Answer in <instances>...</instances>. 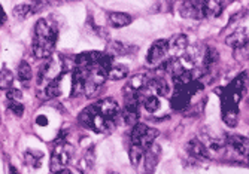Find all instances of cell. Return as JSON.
<instances>
[{"instance_id":"25","label":"cell","mask_w":249,"mask_h":174,"mask_svg":"<svg viewBox=\"0 0 249 174\" xmlns=\"http://www.w3.org/2000/svg\"><path fill=\"white\" fill-rule=\"evenodd\" d=\"M151 83H152V88H154V91L158 94V95H164V97H167L169 94H170V85L167 83V80L166 79H155V80H151Z\"/></svg>"},{"instance_id":"4","label":"cell","mask_w":249,"mask_h":174,"mask_svg":"<svg viewBox=\"0 0 249 174\" xmlns=\"http://www.w3.org/2000/svg\"><path fill=\"white\" fill-rule=\"evenodd\" d=\"M57 36H35L33 39V54L39 60H48L53 55Z\"/></svg>"},{"instance_id":"28","label":"cell","mask_w":249,"mask_h":174,"mask_svg":"<svg viewBox=\"0 0 249 174\" xmlns=\"http://www.w3.org/2000/svg\"><path fill=\"white\" fill-rule=\"evenodd\" d=\"M42 157H43V154H42V152H37V150H29V152H26V161L29 164H32L35 168H37L40 165Z\"/></svg>"},{"instance_id":"35","label":"cell","mask_w":249,"mask_h":174,"mask_svg":"<svg viewBox=\"0 0 249 174\" xmlns=\"http://www.w3.org/2000/svg\"><path fill=\"white\" fill-rule=\"evenodd\" d=\"M57 174H72V173H71L69 170H66V168H64V170H61V171H58Z\"/></svg>"},{"instance_id":"2","label":"cell","mask_w":249,"mask_h":174,"mask_svg":"<svg viewBox=\"0 0 249 174\" xmlns=\"http://www.w3.org/2000/svg\"><path fill=\"white\" fill-rule=\"evenodd\" d=\"M63 72V61L60 58H50L43 64L39 75H37V83H51L61 78Z\"/></svg>"},{"instance_id":"27","label":"cell","mask_w":249,"mask_h":174,"mask_svg":"<svg viewBox=\"0 0 249 174\" xmlns=\"http://www.w3.org/2000/svg\"><path fill=\"white\" fill-rule=\"evenodd\" d=\"M143 107L148 113H154L160 109V100H158V97H155V95H148L143 100Z\"/></svg>"},{"instance_id":"3","label":"cell","mask_w":249,"mask_h":174,"mask_svg":"<svg viewBox=\"0 0 249 174\" xmlns=\"http://www.w3.org/2000/svg\"><path fill=\"white\" fill-rule=\"evenodd\" d=\"M67 142L66 139H57L55 140V147H54V154L51 155V162H50V168L51 171H54L55 174L61 170H64V167L67 165L71 159V150L66 149Z\"/></svg>"},{"instance_id":"6","label":"cell","mask_w":249,"mask_h":174,"mask_svg":"<svg viewBox=\"0 0 249 174\" xmlns=\"http://www.w3.org/2000/svg\"><path fill=\"white\" fill-rule=\"evenodd\" d=\"M160 152H161L160 146L155 144V143L145 152L143 162H142L139 174H152L154 173L158 161H160Z\"/></svg>"},{"instance_id":"38","label":"cell","mask_w":249,"mask_h":174,"mask_svg":"<svg viewBox=\"0 0 249 174\" xmlns=\"http://www.w3.org/2000/svg\"><path fill=\"white\" fill-rule=\"evenodd\" d=\"M246 159H248V162H249V157H248V158H246Z\"/></svg>"},{"instance_id":"26","label":"cell","mask_w":249,"mask_h":174,"mask_svg":"<svg viewBox=\"0 0 249 174\" xmlns=\"http://www.w3.org/2000/svg\"><path fill=\"white\" fill-rule=\"evenodd\" d=\"M146 83H149L148 80V76L143 75V73H139V75H134V78H131L130 80V86L134 90V91H141L142 88H145Z\"/></svg>"},{"instance_id":"19","label":"cell","mask_w":249,"mask_h":174,"mask_svg":"<svg viewBox=\"0 0 249 174\" xmlns=\"http://www.w3.org/2000/svg\"><path fill=\"white\" fill-rule=\"evenodd\" d=\"M224 11V3L216 2V0H208V2H203V15L205 18L208 16H218Z\"/></svg>"},{"instance_id":"1","label":"cell","mask_w":249,"mask_h":174,"mask_svg":"<svg viewBox=\"0 0 249 174\" xmlns=\"http://www.w3.org/2000/svg\"><path fill=\"white\" fill-rule=\"evenodd\" d=\"M158 131L154 128H149L143 124H138L134 125L131 129V143L142 146L143 149H149L154 144V140L157 139Z\"/></svg>"},{"instance_id":"31","label":"cell","mask_w":249,"mask_h":174,"mask_svg":"<svg viewBox=\"0 0 249 174\" xmlns=\"http://www.w3.org/2000/svg\"><path fill=\"white\" fill-rule=\"evenodd\" d=\"M8 109H9V111H11L17 118L22 116V113H24V106H22L19 101H9Z\"/></svg>"},{"instance_id":"29","label":"cell","mask_w":249,"mask_h":174,"mask_svg":"<svg viewBox=\"0 0 249 174\" xmlns=\"http://www.w3.org/2000/svg\"><path fill=\"white\" fill-rule=\"evenodd\" d=\"M45 94L50 98H54V97H58L61 94V90H60V79L51 82L47 85V88H45Z\"/></svg>"},{"instance_id":"21","label":"cell","mask_w":249,"mask_h":174,"mask_svg":"<svg viewBox=\"0 0 249 174\" xmlns=\"http://www.w3.org/2000/svg\"><path fill=\"white\" fill-rule=\"evenodd\" d=\"M107 49H109V54L114 55V57L115 55H127V54L136 51V48L128 47V45H125V43H121V42H110Z\"/></svg>"},{"instance_id":"7","label":"cell","mask_w":249,"mask_h":174,"mask_svg":"<svg viewBox=\"0 0 249 174\" xmlns=\"http://www.w3.org/2000/svg\"><path fill=\"white\" fill-rule=\"evenodd\" d=\"M96 107H97V112L102 116H105V118H107L110 121H114V122L121 115L120 113V106H118V103L114 98H103V100H100L96 104Z\"/></svg>"},{"instance_id":"16","label":"cell","mask_w":249,"mask_h":174,"mask_svg":"<svg viewBox=\"0 0 249 174\" xmlns=\"http://www.w3.org/2000/svg\"><path fill=\"white\" fill-rule=\"evenodd\" d=\"M40 6H43V3H21L14 8V15L19 19H24L32 16L35 12H37Z\"/></svg>"},{"instance_id":"12","label":"cell","mask_w":249,"mask_h":174,"mask_svg":"<svg viewBox=\"0 0 249 174\" xmlns=\"http://www.w3.org/2000/svg\"><path fill=\"white\" fill-rule=\"evenodd\" d=\"M102 52H97V51H88V52H82L79 55H76L75 58V64L76 67H93L96 64H99L100 58H102Z\"/></svg>"},{"instance_id":"32","label":"cell","mask_w":249,"mask_h":174,"mask_svg":"<svg viewBox=\"0 0 249 174\" xmlns=\"http://www.w3.org/2000/svg\"><path fill=\"white\" fill-rule=\"evenodd\" d=\"M8 98L11 100V101H18L19 98H21V91L19 90H9L8 91Z\"/></svg>"},{"instance_id":"22","label":"cell","mask_w":249,"mask_h":174,"mask_svg":"<svg viewBox=\"0 0 249 174\" xmlns=\"http://www.w3.org/2000/svg\"><path fill=\"white\" fill-rule=\"evenodd\" d=\"M32 76H33V72H32L30 64L27 61H21L18 66V70H17V78L24 85H27L30 82Z\"/></svg>"},{"instance_id":"24","label":"cell","mask_w":249,"mask_h":174,"mask_svg":"<svg viewBox=\"0 0 249 174\" xmlns=\"http://www.w3.org/2000/svg\"><path fill=\"white\" fill-rule=\"evenodd\" d=\"M127 75H128L127 66H123V64H117V66H114V67L109 70L107 78L110 80H123L124 78H127Z\"/></svg>"},{"instance_id":"10","label":"cell","mask_w":249,"mask_h":174,"mask_svg":"<svg viewBox=\"0 0 249 174\" xmlns=\"http://www.w3.org/2000/svg\"><path fill=\"white\" fill-rule=\"evenodd\" d=\"M187 152H188V155H191L194 159H201V161H205V159H209L211 155H209V149L206 147V144L203 143L201 140L198 139H191L187 146H185Z\"/></svg>"},{"instance_id":"23","label":"cell","mask_w":249,"mask_h":174,"mask_svg":"<svg viewBox=\"0 0 249 174\" xmlns=\"http://www.w3.org/2000/svg\"><path fill=\"white\" fill-rule=\"evenodd\" d=\"M145 152H146V149H143L142 146L133 144V146L130 147V152H128L130 162H131L133 165L141 164V161H142V159H143V157H145Z\"/></svg>"},{"instance_id":"9","label":"cell","mask_w":249,"mask_h":174,"mask_svg":"<svg viewBox=\"0 0 249 174\" xmlns=\"http://www.w3.org/2000/svg\"><path fill=\"white\" fill-rule=\"evenodd\" d=\"M179 12L184 18H193V19L205 18V15H203V2H198V0H187V2L180 5Z\"/></svg>"},{"instance_id":"37","label":"cell","mask_w":249,"mask_h":174,"mask_svg":"<svg viewBox=\"0 0 249 174\" xmlns=\"http://www.w3.org/2000/svg\"><path fill=\"white\" fill-rule=\"evenodd\" d=\"M110 174H120V173H115V171H112Z\"/></svg>"},{"instance_id":"30","label":"cell","mask_w":249,"mask_h":174,"mask_svg":"<svg viewBox=\"0 0 249 174\" xmlns=\"http://www.w3.org/2000/svg\"><path fill=\"white\" fill-rule=\"evenodd\" d=\"M2 88H9L14 83V73L8 69H2Z\"/></svg>"},{"instance_id":"18","label":"cell","mask_w":249,"mask_h":174,"mask_svg":"<svg viewBox=\"0 0 249 174\" xmlns=\"http://www.w3.org/2000/svg\"><path fill=\"white\" fill-rule=\"evenodd\" d=\"M114 125H115L114 121L102 116L99 112H97V115L94 116V121H93V129L96 133H109L110 129L114 128Z\"/></svg>"},{"instance_id":"17","label":"cell","mask_w":249,"mask_h":174,"mask_svg":"<svg viewBox=\"0 0 249 174\" xmlns=\"http://www.w3.org/2000/svg\"><path fill=\"white\" fill-rule=\"evenodd\" d=\"M96 115H97V107H96V104L94 106H88L87 109H84V111L79 113L78 121H79V124L82 127L93 129V121H94V116Z\"/></svg>"},{"instance_id":"34","label":"cell","mask_w":249,"mask_h":174,"mask_svg":"<svg viewBox=\"0 0 249 174\" xmlns=\"http://www.w3.org/2000/svg\"><path fill=\"white\" fill-rule=\"evenodd\" d=\"M0 12H2V24H5L6 23V14H5V11H3L2 6H0Z\"/></svg>"},{"instance_id":"14","label":"cell","mask_w":249,"mask_h":174,"mask_svg":"<svg viewBox=\"0 0 249 174\" xmlns=\"http://www.w3.org/2000/svg\"><path fill=\"white\" fill-rule=\"evenodd\" d=\"M131 15L125 14V12H109L107 14V23L110 27L114 29H123L131 24Z\"/></svg>"},{"instance_id":"8","label":"cell","mask_w":249,"mask_h":174,"mask_svg":"<svg viewBox=\"0 0 249 174\" xmlns=\"http://www.w3.org/2000/svg\"><path fill=\"white\" fill-rule=\"evenodd\" d=\"M225 144H227V147L231 149L233 154H236L239 157H246V158L249 157V139L248 137L233 134V136L227 137Z\"/></svg>"},{"instance_id":"11","label":"cell","mask_w":249,"mask_h":174,"mask_svg":"<svg viewBox=\"0 0 249 174\" xmlns=\"http://www.w3.org/2000/svg\"><path fill=\"white\" fill-rule=\"evenodd\" d=\"M225 43H227L229 47L234 48V51L249 47V33H248V30L246 29L234 30L231 34L227 36V39H225Z\"/></svg>"},{"instance_id":"15","label":"cell","mask_w":249,"mask_h":174,"mask_svg":"<svg viewBox=\"0 0 249 174\" xmlns=\"http://www.w3.org/2000/svg\"><path fill=\"white\" fill-rule=\"evenodd\" d=\"M169 45H170V52H173L175 55H180L188 48V39L185 34H175L169 40Z\"/></svg>"},{"instance_id":"13","label":"cell","mask_w":249,"mask_h":174,"mask_svg":"<svg viewBox=\"0 0 249 174\" xmlns=\"http://www.w3.org/2000/svg\"><path fill=\"white\" fill-rule=\"evenodd\" d=\"M246 86H248V75L246 73H240L239 76H236L233 80H231V83L227 86V90L233 94V97L239 101L242 97H243V94H245V91H246Z\"/></svg>"},{"instance_id":"36","label":"cell","mask_w":249,"mask_h":174,"mask_svg":"<svg viewBox=\"0 0 249 174\" xmlns=\"http://www.w3.org/2000/svg\"><path fill=\"white\" fill-rule=\"evenodd\" d=\"M9 174H18V171H17L14 167H11V168H9Z\"/></svg>"},{"instance_id":"5","label":"cell","mask_w":249,"mask_h":174,"mask_svg":"<svg viewBox=\"0 0 249 174\" xmlns=\"http://www.w3.org/2000/svg\"><path fill=\"white\" fill-rule=\"evenodd\" d=\"M169 52H170L169 40H166V39L155 40L152 43V47L149 48L146 61H148V64H151V66H155V64H160Z\"/></svg>"},{"instance_id":"33","label":"cell","mask_w":249,"mask_h":174,"mask_svg":"<svg viewBox=\"0 0 249 174\" xmlns=\"http://www.w3.org/2000/svg\"><path fill=\"white\" fill-rule=\"evenodd\" d=\"M36 124H37V125H40V127H47V125H48V119H47V116H45V115H39V116L36 118Z\"/></svg>"},{"instance_id":"20","label":"cell","mask_w":249,"mask_h":174,"mask_svg":"<svg viewBox=\"0 0 249 174\" xmlns=\"http://www.w3.org/2000/svg\"><path fill=\"white\" fill-rule=\"evenodd\" d=\"M218 61H219V52L213 47H208L205 55H203V69L205 70L212 69Z\"/></svg>"}]
</instances>
